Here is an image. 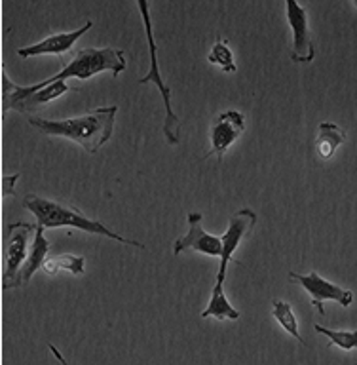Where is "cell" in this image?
I'll use <instances>...</instances> for the list:
<instances>
[{
    "label": "cell",
    "instance_id": "16",
    "mask_svg": "<svg viewBox=\"0 0 357 365\" xmlns=\"http://www.w3.org/2000/svg\"><path fill=\"white\" fill-rule=\"evenodd\" d=\"M272 314H274V318L278 319V324L281 325V327H284V329L287 331L291 336H295L296 341L306 346V341H304L301 333H299L296 318H295V314H293V308H291L289 302L279 301V299H276V301H274Z\"/></svg>",
    "mask_w": 357,
    "mask_h": 365
},
{
    "label": "cell",
    "instance_id": "20",
    "mask_svg": "<svg viewBox=\"0 0 357 365\" xmlns=\"http://www.w3.org/2000/svg\"><path fill=\"white\" fill-rule=\"evenodd\" d=\"M19 179V173L11 177H4V194H14V182Z\"/></svg>",
    "mask_w": 357,
    "mask_h": 365
},
{
    "label": "cell",
    "instance_id": "10",
    "mask_svg": "<svg viewBox=\"0 0 357 365\" xmlns=\"http://www.w3.org/2000/svg\"><path fill=\"white\" fill-rule=\"evenodd\" d=\"M257 225V213L253 210H239L236 215L230 219L228 230L221 236L222 240V257L221 267H219V274H217V284H222L227 278V267L228 262L232 261L234 251L238 250L239 242L244 240V236Z\"/></svg>",
    "mask_w": 357,
    "mask_h": 365
},
{
    "label": "cell",
    "instance_id": "3",
    "mask_svg": "<svg viewBox=\"0 0 357 365\" xmlns=\"http://www.w3.org/2000/svg\"><path fill=\"white\" fill-rule=\"evenodd\" d=\"M23 205L38 219V225H42L44 228H80V230H84V232L103 234V236H107V238L116 240L120 244L135 245L139 250L145 247V245L139 244V242H133V240H128L124 238V236H120V234L113 232V230H108L103 222L88 219V217L82 215V213H80L76 207H73V205H65L59 204V202H53V200L40 198L36 194H27V196L23 198Z\"/></svg>",
    "mask_w": 357,
    "mask_h": 365
},
{
    "label": "cell",
    "instance_id": "11",
    "mask_svg": "<svg viewBox=\"0 0 357 365\" xmlns=\"http://www.w3.org/2000/svg\"><path fill=\"white\" fill-rule=\"evenodd\" d=\"M93 21H86L84 27L76 29V31H68V33H59L51 34L48 38H44L42 42H36L33 46H27V48H21L17 51L21 57H34V56H44V53H53V56H61L63 51L71 50L74 46V42L84 36L88 31L91 29Z\"/></svg>",
    "mask_w": 357,
    "mask_h": 365
},
{
    "label": "cell",
    "instance_id": "21",
    "mask_svg": "<svg viewBox=\"0 0 357 365\" xmlns=\"http://www.w3.org/2000/svg\"><path fill=\"white\" fill-rule=\"evenodd\" d=\"M356 6H357V2H356Z\"/></svg>",
    "mask_w": 357,
    "mask_h": 365
},
{
    "label": "cell",
    "instance_id": "13",
    "mask_svg": "<svg viewBox=\"0 0 357 365\" xmlns=\"http://www.w3.org/2000/svg\"><path fill=\"white\" fill-rule=\"evenodd\" d=\"M48 251H50V242L46 240L44 236V227L38 225L36 227V236H34V244L29 251V257L25 264L21 268V285L29 284L31 278H33V274L38 270L40 267H44L46 255H48Z\"/></svg>",
    "mask_w": 357,
    "mask_h": 365
},
{
    "label": "cell",
    "instance_id": "4",
    "mask_svg": "<svg viewBox=\"0 0 357 365\" xmlns=\"http://www.w3.org/2000/svg\"><path fill=\"white\" fill-rule=\"evenodd\" d=\"M139 10H141L143 23H145V31H147V40L148 48H150V71H148L139 84H154L160 88V93H162V99H164L165 105V122H164V133L167 137V143L170 145H177L179 143V116L173 110V105H171V90L170 86L165 84L162 74H160V65H158V48H156V42H154V33H152V19H150V14H148V2L147 0H139L137 2Z\"/></svg>",
    "mask_w": 357,
    "mask_h": 365
},
{
    "label": "cell",
    "instance_id": "6",
    "mask_svg": "<svg viewBox=\"0 0 357 365\" xmlns=\"http://www.w3.org/2000/svg\"><path fill=\"white\" fill-rule=\"evenodd\" d=\"M289 279L293 284L302 285V289H306L308 293H310V297H312V304L321 316H325V301H336L338 304H342V307H350L353 302L352 291L344 289V287L333 284V282H327V279L321 278L318 272L306 274V276H302V274L296 272H289Z\"/></svg>",
    "mask_w": 357,
    "mask_h": 365
},
{
    "label": "cell",
    "instance_id": "19",
    "mask_svg": "<svg viewBox=\"0 0 357 365\" xmlns=\"http://www.w3.org/2000/svg\"><path fill=\"white\" fill-rule=\"evenodd\" d=\"M316 331L325 335L331 341V344L342 348V350H353L357 348V331H335L324 325H316Z\"/></svg>",
    "mask_w": 357,
    "mask_h": 365
},
{
    "label": "cell",
    "instance_id": "17",
    "mask_svg": "<svg viewBox=\"0 0 357 365\" xmlns=\"http://www.w3.org/2000/svg\"><path fill=\"white\" fill-rule=\"evenodd\" d=\"M48 274H57L59 270H67V272L80 276L84 274V257L76 255H57L46 259L44 267H42Z\"/></svg>",
    "mask_w": 357,
    "mask_h": 365
},
{
    "label": "cell",
    "instance_id": "12",
    "mask_svg": "<svg viewBox=\"0 0 357 365\" xmlns=\"http://www.w3.org/2000/svg\"><path fill=\"white\" fill-rule=\"evenodd\" d=\"M344 141H346V131L338 128L336 124H333V122H321L319 124L318 139L314 143V147H316V153L319 154V158L329 160L333 158L335 150Z\"/></svg>",
    "mask_w": 357,
    "mask_h": 365
},
{
    "label": "cell",
    "instance_id": "8",
    "mask_svg": "<svg viewBox=\"0 0 357 365\" xmlns=\"http://www.w3.org/2000/svg\"><path fill=\"white\" fill-rule=\"evenodd\" d=\"M245 131V116L238 110H224L211 122V153L205 154V158L217 156L219 162L222 160L228 147Z\"/></svg>",
    "mask_w": 357,
    "mask_h": 365
},
{
    "label": "cell",
    "instance_id": "5",
    "mask_svg": "<svg viewBox=\"0 0 357 365\" xmlns=\"http://www.w3.org/2000/svg\"><path fill=\"white\" fill-rule=\"evenodd\" d=\"M33 228H36V225H31V222H14L8 227L4 279H2L4 289L21 285V268L29 257V236L33 232Z\"/></svg>",
    "mask_w": 357,
    "mask_h": 365
},
{
    "label": "cell",
    "instance_id": "9",
    "mask_svg": "<svg viewBox=\"0 0 357 365\" xmlns=\"http://www.w3.org/2000/svg\"><path fill=\"white\" fill-rule=\"evenodd\" d=\"M287 19H289L291 31H293V50H291V59L296 63L314 61L316 50H314L312 36H310V27H308V11L295 0H287Z\"/></svg>",
    "mask_w": 357,
    "mask_h": 365
},
{
    "label": "cell",
    "instance_id": "1",
    "mask_svg": "<svg viewBox=\"0 0 357 365\" xmlns=\"http://www.w3.org/2000/svg\"><path fill=\"white\" fill-rule=\"evenodd\" d=\"M125 68V53L122 50H116V48H84L80 50L74 59L68 63L67 67L63 68L61 73H57L56 76H51L48 80H42L38 84L33 86H16L14 82L8 80V76H2V90H4V110H10L17 105V103L25 99V97L33 96L36 91H40L46 86L53 84V82H59V80L71 78V76H76V78L88 80L91 78L93 74H99L103 71H110L114 76H118L122 71Z\"/></svg>",
    "mask_w": 357,
    "mask_h": 365
},
{
    "label": "cell",
    "instance_id": "18",
    "mask_svg": "<svg viewBox=\"0 0 357 365\" xmlns=\"http://www.w3.org/2000/svg\"><path fill=\"white\" fill-rule=\"evenodd\" d=\"M207 61L213 63V65H219L224 73H236V61H234L232 51H230L224 40H217L213 50L207 56Z\"/></svg>",
    "mask_w": 357,
    "mask_h": 365
},
{
    "label": "cell",
    "instance_id": "15",
    "mask_svg": "<svg viewBox=\"0 0 357 365\" xmlns=\"http://www.w3.org/2000/svg\"><path fill=\"white\" fill-rule=\"evenodd\" d=\"M219 318V319H238L239 312L236 308L228 302L227 295H224V289H222V284H215L213 287V293H211L209 307L205 308L202 312V318Z\"/></svg>",
    "mask_w": 357,
    "mask_h": 365
},
{
    "label": "cell",
    "instance_id": "7",
    "mask_svg": "<svg viewBox=\"0 0 357 365\" xmlns=\"http://www.w3.org/2000/svg\"><path fill=\"white\" fill-rule=\"evenodd\" d=\"M188 232L175 240L173 253L179 255L182 251H200L211 257H222V240L219 236L205 232L202 213H188Z\"/></svg>",
    "mask_w": 357,
    "mask_h": 365
},
{
    "label": "cell",
    "instance_id": "14",
    "mask_svg": "<svg viewBox=\"0 0 357 365\" xmlns=\"http://www.w3.org/2000/svg\"><path fill=\"white\" fill-rule=\"evenodd\" d=\"M67 91H71V86H68L65 80H59V82H53V84L46 86V88H42V90L33 93V96L21 99L14 108L19 110V113L34 110V108L40 107V105H46V103L53 101V99L61 97L63 93H67Z\"/></svg>",
    "mask_w": 357,
    "mask_h": 365
},
{
    "label": "cell",
    "instance_id": "2",
    "mask_svg": "<svg viewBox=\"0 0 357 365\" xmlns=\"http://www.w3.org/2000/svg\"><path fill=\"white\" fill-rule=\"evenodd\" d=\"M116 113H118V107L114 105V107H99L93 113L76 116V118L46 120L34 116L29 122L46 135L67 137L93 154L113 137Z\"/></svg>",
    "mask_w": 357,
    "mask_h": 365
}]
</instances>
